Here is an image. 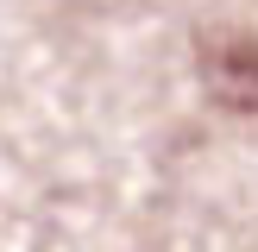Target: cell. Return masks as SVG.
Instances as JSON below:
<instances>
[{"mask_svg": "<svg viewBox=\"0 0 258 252\" xmlns=\"http://www.w3.org/2000/svg\"><path fill=\"white\" fill-rule=\"evenodd\" d=\"M202 76H208L214 101L258 113V38H214L202 50Z\"/></svg>", "mask_w": 258, "mask_h": 252, "instance_id": "1", "label": "cell"}]
</instances>
